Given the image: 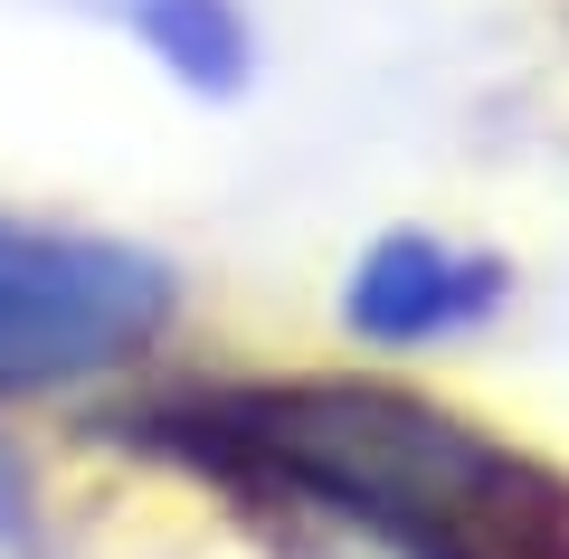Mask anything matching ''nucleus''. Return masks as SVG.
Segmentation results:
<instances>
[{
	"instance_id": "f257e3e1",
	"label": "nucleus",
	"mask_w": 569,
	"mask_h": 559,
	"mask_svg": "<svg viewBox=\"0 0 569 559\" xmlns=\"http://www.w3.org/2000/svg\"><path fill=\"white\" fill-rule=\"evenodd\" d=\"M142 456L380 559H569V475L503 427L351 370H257L133 408Z\"/></svg>"
},
{
	"instance_id": "f03ea898",
	"label": "nucleus",
	"mask_w": 569,
	"mask_h": 559,
	"mask_svg": "<svg viewBox=\"0 0 569 559\" xmlns=\"http://www.w3.org/2000/svg\"><path fill=\"white\" fill-rule=\"evenodd\" d=\"M171 332V266L96 228L0 209V399H48L133 370Z\"/></svg>"
},
{
	"instance_id": "7ed1b4c3",
	"label": "nucleus",
	"mask_w": 569,
	"mask_h": 559,
	"mask_svg": "<svg viewBox=\"0 0 569 559\" xmlns=\"http://www.w3.org/2000/svg\"><path fill=\"white\" fill-rule=\"evenodd\" d=\"M503 295H512V266L493 247L437 238V228H380L342 285V322L361 341H389V351H427V341L485 332Z\"/></svg>"
},
{
	"instance_id": "20e7f679",
	"label": "nucleus",
	"mask_w": 569,
	"mask_h": 559,
	"mask_svg": "<svg viewBox=\"0 0 569 559\" xmlns=\"http://www.w3.org/2000/svg\"><path fill=\"white\" fill-rule=\"evenodd\" d=\"M123 29H133L152 58L171 67L200 96H238L257 77V29H247L238 0H114Z\"/></svg>"
},
{
	"instance_id": "39448f33",
	"label": "nucleus",
	"mask_w": 569,
	"mask_h": 559,
	"mask_svg": "<svg viewBox=\"0 0 569 559\" xmlns=\"http://www.w3.org/2000/svg\"><path fill=\"white\" fill-rule=\"evenodd\" d=\"M29 521H39V493H29V465H20V446L0 437V550H10V540H29Z\"/></svg>"
}]
</instances>
